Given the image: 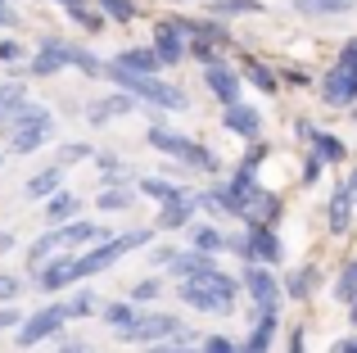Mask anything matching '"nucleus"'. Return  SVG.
Here are the masks:
<instances>
[{"mask_svg": "<svg viewBox=\"0 0 357 353\" xmlns=\"http://www.w3.org/2000/svg\"><path fill=\"white\" fill-rule=\"evenodd\" d=\"M181 299L190 303V308H199V313L227 317V313H236V281L213 267V272L199 276V281H181Z\"/></svg>", "mask_w": 357, "mask_h": 353, "instance_id": "f257e3e1", "label": "nucleus"}, {"mask_svg": "<svg viewBox=\"0 0 357 353\" xmlns=\"http://www.w3.org/2000/svg\"><path fill=\"white\" fill-rule=\"evenodd\" d=\"M109 77L122 87V96L149 100V105H158V109H185V91L167 87V82H158V77H140V73H127V68H118V63H109Z\"/></svg>", "mask_w": 357, "mask_h": 353, "instance_id": "f03ea898", "label": "nucleus"}, {"mask_svg": "<svg viewBox=\"0 0 357 353\" xmlns=\"http://www.w3.org/2000/svg\"><path fill=\"white\" fill-rule=\"evenodd\" d=\"M118 340H131V345H163V340H172V345L190 349V331H185L172 313H140Z\"/></svg>", "mask_w": 357, "mask_h": 353, "instance_id": "7ed1b4c3", "label": "nucleus"}, {"mask_svg": "<svg viewBox=\"0 0 357 353\" xmlns=\"http://www.w3.org/2000/svg\"><path fill=\"white\" fill-rule=\"evenodd\" d=\"M149 240H154V231H149V227H140V231H127V236H109L105 245H96L91 254L73 258V276L82 281V276H91V272H105V267L114 263V258H122L127 249H140V245H149Z\"/></svg>", "mask_w": 357, "mask_h": 353, "instance_id": "20e7f679", "label": "nucleus"}, {"mask_svg": "<svg viewBox=\"0 0 357 353\" xmlns=\"http://www.w3.org/2000/svg\"><path fill=\"white\" fill-rule=\"evenodd\" d=\"M63 63H73V68H82V73H100L96 54H86L82 45H68V41H45L41 54L32 59V73L36 77H50V73H59Z\"/></svg>", "mask_w": 357, "mask_h": 353, "instance_id": "39448f33", "label": "nucleus"}, {"mask_svg": "<svg viewBox=\"0 0 357 353\" xmlns=\"http://www.w3.org/2000/svg\"><path fill=\"white\" fill-rule=\"evenodd\" d=\"M9 145H14V154H32L36 145L50 136V114H45L41 105H23L14 118H9Z\"/></svg>", "mask_w": 357, "mask_h": 353, "instance_id": "423d86ee", "label": "nucleus"}, {"mask_svg": "<svg viewBox=\"0 0 357 353\" xmlns=\"http://www.w3.org/2000/svg\"><path fill=\"white\" fill-rule=\"evenodd\" d=\"M149 145H154V150H163V154H172V159H181V163H190V168H199V172H213V168H218V159H213L204 145L185 141V136L167 132V127H149Z\"/></svg>", "mask_w": 357, "mask_h": 353, "instance_id": "0eeeda50", "label": "nucleus"}, {"mask_svg": "<svg viewBox=\"0 0 357 353\" xmlns=\"http://www.w3.org/2000/svg\"><path fill=\"white\" fill-rule=\"evenodd\" d=\"M63 322H68L63 303H50V308H41V313H32V317H23V326H18V336H14L18 349H32V345H41V340L59 336Z\"/></svg>", "mask_w": 357, "mask_h": 353, "instance_id": "6e6552de", "label": "nucleus"}, {"mask_svg": "<svg viewBox=\"0 0 357 353\" xmlns=\"http://www.w3.org/2000/svg\"><path fill=\"white\" fill-rule=\"evenodd\" d=\"M321 100H331V105H353L357 100V68L353 63H335V68L326 73Z\"/></svg>", "mask_w": 357, "mask_h": 353, "instance_id": "1a4fd4ad", "label": "nucleus"}, {"mask_svg": "<svg viewBox=\"0 0 357 353\" xmlns=\"http://www.w3.org/2000/svg\"><path fill=\"white\" fill-rule=\"evenodd\" d=\"M244 285H249V294H253V303H258V313H262V317H276L280 285L271 281V272H267V267H249V272H244Z\"/></svg>", "mask_w": 357, "mask_h": 353, "instance_id": "9d476101", "label": "nucleus"}, {"mask_svg": "<svg viewBox=\"0 0 357 353\" xmlns=\"http://www.w3.org/2000/svg\"><path fill=\"white\" fill-rule=\"evenodd\" d=\"M244 254L253 258V263H280V240L271 236V227H249V236H244Z\"/></svg>", "mask_w": 357, "mask_h": 353, "instance_id": "9b49d317", "label": "nucleus"}, {"mask_svg": "<svg viewBox=\"0 0 357 353\" xmlns=\"http://www.w3.org/2000/svg\"><path fill=\"white\" fill-rule=\"evenodd\" d=\"M204 82H208V91H213V96H218L227 109H236L240 82H236V73H231V68H222V63H204Z\"/></svg>", "mask_w": 357, "mask_h": 353, "instance_id": "f8f14e48", "label": "nucleus"}, {"mask_svg": "<svg viewBox=\"0 0 357 353\" xmlns=\"http://www.w3.org/2000/svg\"><path fill=\"white\" fill-rule=\"evenodd\" d=\"M154 45H158V63H176L190 45H185V32H181V23H158V32H154Z\"/></svg>", "mask_w": 357, "mask_h": 353, "instance_id": "ddd939ff", "label": "nucleus"}, {"mask_svg": "<svg viewBox=\"0 0 357 353\" xmlns=\"http://www.w3.org/2000/svg\"><path fill=\"white\" fill-rule=\"evenodd\" d=\"M167 267H172V276H181V281H199V276H208V272H213V258L195 249V254H176Z\"/></svg>", "mask_w": 357, "mask_h": 353, "instance_id": "4468645a", "label": "nucleus"}, {"mask_svg": "<svg viewBox=\"0 0 357 353\" xmlns=\"http://www.w3.org/2000/svg\"><path fill=\"white\" fill-rule=\"evenodd\" d=\"M349 213H353V181L340 186V190L331 195V231H335V236L349 231Z\"/></svg>", "mask_w": 357, "mask_h": 353, "instance_id": "2eb2a0df", "label": "nucleus"}, {"mask_svg": "<svg viewBox=\"0 0 357 353\" xmlns=\"http://www.w3.org/2000/svg\"><path fill=\"white\" fill-rule=\"evenodd\" d=\"M114 63H118V68H127V73H140V77H154L158 54H154V50H122Z\"/></svg>", "mask_w": 357, "mask_h": 353, "instance_id": "dca6fc26", "label": "nucleus"}, {"mask_svg": "<svg viewBox=\"0 0 357 353\" xmlns=\"http://www.w3.org/2000/svg\"><path fill=\"white\" fill-rule=\"evenodd\" d=\"M59 236H63V245H91V240H100L105 245V227H96V222H68V227H59Z\"/></svg>", "mask_w": 357, "mask_h": 353, "instance_id": "f3484780", "label": "nucleus"}, {"mask_svg": "<svg viewBox=\"0 0 357 353\" xmlns=\"http://www.w3.org/2000/svg\"><path fill=\"white\" fill-rule=\"evenodd\" d=\"M86 114H91V123H109V118H118V114H131V96H109V100H96V105H91Z\"/></svg>", "mask_w": 357, "mask_h": 353, "instance_id": "a211bd4d", "label": "nucleus"}, {"mask_svg": "<svg viewBox=\"0 0 357 353\" xmlns=\"http://www.w3.org/2000/svg\"><path fill=\"white\" fill-rule=\"evenodd\" d=\"M190 209H195L190 195H185V200H176V204H163V213H158V227H163V231L185 227V222H190Z\"/></svg>", "mask_w": 357, "mask_h": 353, "instance_id": "6ab92c4d", "label": "nucleus"}, {"mask_svg": "<svg viewBox=\"0 0 357 353\" xmlns=\"http://www.w3.org/2000/svg\"><path fill=\"white\" fill-rule=\"evenodd\" d=\"M140 190H145L149 200H158V204H176V200H185V190H181V186L158 181V176H145V181H140Z\"/></svg>", "mask_w": 357, "mask_h": 353, "instance_id": "aec40b11", "label": "nucleus"}, {"mask_svg": "<svg viewBox=\"0 0 357 353\" xmlns=\"http://www.w3.org/2000/svg\"><path fill=\"white\" fill-rule=\"evenodd\" d=\"M227 127L236 136H258V114H253V109H227Z\"/></svg>", "mask_w": 357, "mask_h": 353, "instance_id": "412c9836", "label": "nucleus"}, {"mask_svg": "<svg viewBox=\"0 0 357 353\" xmlns=\"http://www.w3.org/2000/svg\"><path fill=\"white\" fill-rule=\"evenodd\" d=\"M271 340H276V317H258V326H253V336H249V353H267L271 349Z\"/></svg>", "mask_w": 357, "mask_h": 353, "instance_id": "4be33fe9", "label": "nucleus"}, {"mask_svg": "<svg viewBox=\"0 0 357 353\" xmlns=\"http://www.w3.org/2000/svg\"><path fill=\"white\" fill-rule=\"evenodd\" d=\"M258 9H262V0H213L208 14H218V18H236V14H258Z\"/></svg>", "mask_w": 357, "mask_h": 353, "instance_id": "5701e85b", "label": "nucleus"}, {"mask_svg": "<svg viewBox=\"0 0 357 353\" xmlns=\"http://www.w3.org/2000/svg\"><path fill=\"white\" fill-rule=\"evenodd\" d=\"M54 190H59V168H45L27 181V195H32V200H45V195H54Z\"/></svg>", "mask_w": 357, "mask_h": 353, "instance_id": "b1692460", "label": "nucleus"}, {"mask_svg": "<svg viewBox=\"0 0 357 353\" xmlns=\"http://www.w3.org/2000/svg\"><path fill=\"white\" fill-rule=\"evenodd\" d=\"M353 5L357 0H294V9H303V14H344Z\"/></svg>", "mask_w": 357, "mask_h": 353, "instance_id": "393cba45", "label": "nucleus"}, {"mask_svg": "<svg viewBox=\"0 0 357 353\" xmlns=\"http://www.w3.org/2000/svg\"><path fill=\"white\" fill-rule=\"evenodd\" d=\"M335 299H340V303H353L357 299V258L340 272V281H335Z\"/></svg>", "mask_w": 357, "mask_h": 353, "instance_id": "a878e982", "label": "nucleus"}, {"mask_svg": "<svg viewBox=\"0 0 357 353\" xmlns=\"http://www.w3.org/2000/svg\"><path fill=\"white\" fill-rule=\"evenodd\" d=\"M222 245H227V240H222L218 227H195V249H199V254H218Z\"/></svg>", "mask_w": 357, "mask_h": 353, "instance_id": "bb28decb", "label": "nucleus"}, {"mask_svg": "<svg viewBox=\"0 0 357 353\" xmlns=\"http://www.w3.org/2000/svg\"><path fill=\"white\" fill-rule=\"evenodd\" d=\"M312 141H317V150H321V163H340V159H344V145L335 141V136L312 132Z\"/></svg>", "mask_w": 357, "mask_h": 353, "instance_id": "cd10ccee", "label": "nucleus"}, {"mask_svg": "<svg viewBox=\"0 0 357 353\" xmlns=\"http://www.w3.org/2000/svg\"><path fill=\"white\" fill-rule=\"evenodd\" d=\"M59 245H63V236H59V227H54V231H45V236L36 240L32 249H27V258H32V263H41V258L50 254V249H59Z\"/></svg>", "mask_w": 357, "mask_h": 353, "instance_id": "c85d7f7f", "label": "nucleus"}, {"mask_svg": "<svg viewBox=\"0 0 357 353\" xmlns=\"http://www.w3.org/2000/svg\"><path fill=\"white\" fill-rule=\"evenodd\" d=\"M105 317H109V326H118V336L136 322V313H131V303H114V308H105Z\"/></svg>", "mask_w": 357, "mask_h": 353, "instance_id": "c756f323", "label": "nucleus"}, {"mask_svg": "<svg viewBox=\"0 0 357 353\" xmlns=\"http://www.w3.org/2000/svg\"><path fill=\"white\" fill-rule=\"evenodd\" d=\"M63 313H68V317H91V313H96V294H86V290H82L73 303H63Z\"/></svg>", "mask_w": 357, "mask_h": 353, "instance_id": "7c9ffc66", "label": "nucleus"}, {"mask_svg": "<svg viewBox=\"0 0 357 353\" xmlns=\"http://www.w3.org/2000/svg\"><path fill=\"white\" fill-rule=\"evenodd\" d=\"M244 73L253 77V87H262V91H276V77H271L262 63H244Z\"/></svg>", "mask_w": 357, "mask_h": 353, "instance_id": "2f4dec72", "label": "nucleus"}, {"mask_svg": "<svg viewBox=\"0 0 357 353\" xmlns=\"http://www.w3.org/2000/svg\"><path fill=\"white\" fill-rule=\"evenodd\" d=\"M73 213H77V200H73V195H54L50 200V218H73Z\"/></svg>", "mask_w": 357, "mask_h": 353, "instance_id": "473e14b6", "label": "nucleus"}, {"mask_svg": "<svg viewBox=\"0 0 357 353\" xmlns=\"http://www.w3.org/2000/svg\"><path fill=\"white\" fill-rule=\"evenodd\" d=\"M127 204H131V190H105V195H100V209H109V213L127 209Z\"/></svg>", "mask_w": 357, "mask_h": 353, "instance_id": "72a5a7b5", "label": "nucleus"}, {"mask_svg": "<svg viewBox=\"0 0 357 353\" xmlns=\"http://www.w3.org/2000/svg\"><path fill=\"white\" fill-rule=\"evenodd\" d=\"M307 285H312V267H303V272H294V276H289V294H294V299H303V294H307Z\"/></svg>", "mask_w": 357, "mask_h": 353, "instance_id": "f704fd0d", "label": "nucleus"}, {"mask_svg": "<svg viewBox=\"0 0 357 353\" xmlns=\"http://www.w3.org/2000/svg\"><path fill=\"white\" fill-rule=\"evenodd\" d=\"M100 5H105L109 18H118V23H127V18L136 14V9H131V0H100Z\"/></svg>", "mask_w": 357, "mask_h": 353, "instance_id": "c9c22d12", "label": "nucleus"}, {"mask_svg": "<svg viewBox=\"0 0 357 353\" xmlns=\"http://www.w3.org/2000/svg\"><path fill=\"white\" fill-rule=\"evenodd\" d=\"M18 290H23V281H18V276H5V272H0V303L18 299Z\"/></svg>", "mask_w": 357, "mask_h": 353, "instance_id": "e433bc0d", "label": "nucleus"}, {"mask_svg": "<svg viewBox=\"0 0 357 353\" xmlns=\"http://www.w3.org/2000/svg\"><path fill=\"white\" fill-rule=\"evenodd\" d=\"M204 353H236V345H231L227 336H208L204 340Z\"/></svg>", "mask_w": 357, "mask_h": 353, "instance_id": "4c0bfd02", "label": "nucleus"}, {"mask_svg": "<svg viewBox=\"0 0 357 353\" xmlns=\"http://www.w3.org/2000/svg\"><path fill=\"white\" fill-rule=\"evenodd\" d=\"M86 154H91V145H63L59 163H77V159H86Z\"/></svg>", "mask_w": 357, "mask_h": 353, "instance_id": "58836bf2", "label": "nucleus"}, {"mask_svg": "<svg viewBox=\"0 0 357 353\" xmlns=\"http://www.w3.org/2000/svg\"><path fill=\"white\" fill-rule=\"evenodd\" d=\"M23 59V45L18 41H0V63H18Z\"/></svg>", "mask_w": 357, "mask_h": 353, "instance_id": "ea45409f", "label": "nucleus"}, {"mask_svg": "<svg viewBox=\"0 0 357 353\" xmlns=\"http://www.w3.org/2000/svg\"><path fill=\"white\" fill-rule=\"evenodd\" d=\"M14 326H23V317H18V308L9 303V308H0V331H14Z\"/></svg>", "mask_w": 357, "mask_h": 353, "instance_id": "a19ab883", "label": "nucleus"}, {"mask_svg": "<svg viewBox=\"0 0 357 353\" xmlns=\"http://www.w3.org/2000/svg\"><path fill=\"white\" fill-rule=\"evenodd\" d=\"M131 299H140V303H145V299H158V281H140L136 290H131Z\"/></svg>", "mask_w": 357, "mask_h": 353, "instance_id": "79ce46f5", "label": "nucleus"}, {"mask_svg": "<svg viewBox=\"0 0 357 353\" xmlns=\"http://www.w3.org/2000/svg\"><path fill=\"white\" fill-rule=\"evenodd\" d=\"M149 353H190L185 345H172V340H167V345H149Z\"/></svg>", "mask_w": 357, "mask_h": 353, "instance_id": "37998d69", "label": "nucleus"}, {"mask_svg": "<svg viewBox=\"0 0 357 353\" xmlns=\"http://www.w3.org/2000/svg\"><path fill=\"white\" fill-rule=\"evenodd\" d=\"M340 63H353V68H357V41H349V45H344V54H340Z\"/></svg>", "mask_w": 357, "mask_h": 353, "instance_id": "c03bdc74", "label": "nucleus"}, {"mask_svg": "<svg viewBox=\"0 0 357 353\" xmlns=\"http://www.w3.org/2000/svg\"><path fill=\"white\" fill-rule=\"evenodd\" d=\"M285 353H303V331H289V349Z\"/></svg>", "mask_w": 357, "mask_h": 353, "instance_id": "a18cd8bd", "label": "nucleus"}, {"mask_svg": "<svg viewBox=\"0 0 357 353\" xmlns=\"http://www.w3.org/2000/svg\"><path fill=\"white\" fill-rule=\"evenodd\" d=\"M54 353H91L86 345H63V349H54Z\"/></svg>", "mask_w": 357, "mask_h": 353, "instance_id": "49530a36", "label": "nucleus"}, {"mask_svg": "<svg viewBox=\"0 0 357 353\" xmlns=\"http://www.w3.org/2000/svg\"><path fill=\"white\" fill-rule=\"evenodd\" d=\"M9 245H14V236H9V231H0V254H5Z\"/></svg>", "mask_w": 357, "mask_h": 353, "instance_id": "de8ad7c7", "label": "nucleus"}, {"mask_svg": "<svg viewBox=\"0 0 357 353\" xmlns=\"http://www.w3.org/2000/svg\"><path fill=\"white\" fill-rule=\"evenodd\" d=\"M335 353H357V340H344V345L335 349Z\"/></svg>", "mask_w": 357, "mask_h": 353, "instance_id": "09e8293b", "label": "nucleus"}, {"mask_svg": "<svg viewBox=\"0 0 357 353\" xmlns=\"http://www.w3.org/2000/svg\"><path fill=\"white\" fill-rule=\"evenodd\" d=\"M14 23V14H9V9H0V27H9Z\"/></svg>", "mask_w": 357, "mask_h": 353, "instance_id": "8fccbe9b", "label": "nucleus"}, {"mask_svg": "<svg viewBox=\"0 0 357 353\" xmlns=\"http://www.w3.org/2000/svg\"><path fill=\"white\" fill-rule=\"evenodd\" d=\"M63 5H68V9H82V0H63Z\"/></svg>", "mask_w": 357, "mask_h": 353, "instance_id": "3c124183", "label": "nucleus"}, {"mask_svg": "<svg viewBox=\"0 0 357 353\" xmlns=\"http://www.w3.org/2000/svg\"><path fill=\"white\" fill-rule=\"evenodd\" d=\"M353 322H357V303H353Z\"/></svg>", "mask_w": 357, "mask_h": 353, "instance_id": "603ef678", "label": "nucleus"}, {"mask_svg": "<svg viewBox=\"0 0 357 353\" xmlns=\"http://www.w3.org/2000/svg\"><path fill=\"white\" fill-rule=\"evenodd\" d=\"M236 353H249V349H236Z\"/></svg>", "mask_w": 357, "mask_h": 353, "instance_id": "864d4df0", "label": "nucleus"}, {"mask_svg": "<svg viewBox=\"0 0 357 353\" xmlns=\"http://www.w3.org/2000/svg\"><path fill=\"white\" fill-rule=\"evenodd\" d=\"M353 181H357V176H353Z\"/></svg>", "mask_w": 357, "mask_h": 353, "instance_id": "5fc2aeb1", "label": "nucleus"}]
</instances>
